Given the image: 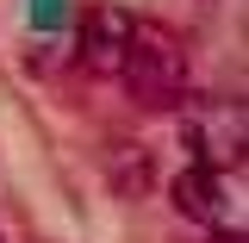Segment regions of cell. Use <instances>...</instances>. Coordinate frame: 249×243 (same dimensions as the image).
<instances>
[{
  "label": "cell",
  "mask_w": 249,
  "mask_h": 243,
  "mask_svg": "<svg viewBox=\"0 0 249 243\" xmlns=\"http://www.w3.org/2000/svg\"><path fill=\"white\" fill-rule=\"evenodd\" d=\"M168 206L193 224H224L231 218V187H224V168H206V162H193L181 168L175 181H168Z\"/></svg>",
  "instance_id": "cell-3"
},
{
  "label": "cell",
  "mask_w": 249,
  "mask_h": 243,
  "mask_svg": "<svg viewBox=\"0 0 249 243\" xmlns=\"http://www.w3.org/2000/svg\"><path fill=\"white\" fill-rule=\"evenodd\" d=\"M131 13L112 6V0H93L88 13H81V31H75V56L88 75L100 81H119V62H124V44H131Z\"/></svg>",
  "instance_id": "cell-2"
},
{
  "label": "cell",
  "mask_w": 249,
  "mask_h": 243,
  "mask_svg": "<svg viewBox=\"0 0 249 243\" xmlns=\"http://www.w3.org/2000/svg\"><path fill=\"white\" fill-rule=\"evenodd\" d=\"M212 243H243V231H224V224H212Z\"/></svg>",
  "instance_id": "cell-4"
},
{
  "label": "cell",
  "mask_w": 249,
  "mask_h": 243,
  "mask_svg": "<svg viewBox=\"0 0 249 243\" xmlns=\"http://www.w3.org/2000/svg\"><path fill=\"white\" fill-rule=\"evenodd\" d=\"M119 81L143 112H175L187 100V50H181V37L168 25H156V19H137L131 44H124V62H119Z\"/></svg>",
  "instance_id": "cell-1"
},
{
  "label": "cell",
  "mask_w": 249,
  "mask_h": 243,
  "mask_svg": "<svg viewBox=\"0 0 249 243\" xmlns=\"http://www.w3.org/2000/svg\"><path fill=\"white\" fill-rule=\"evenodd\" d=\"M0 243H6V237H0Z\"/></svg>",
  "instance_id": "cell-5"
}]
</instances>
